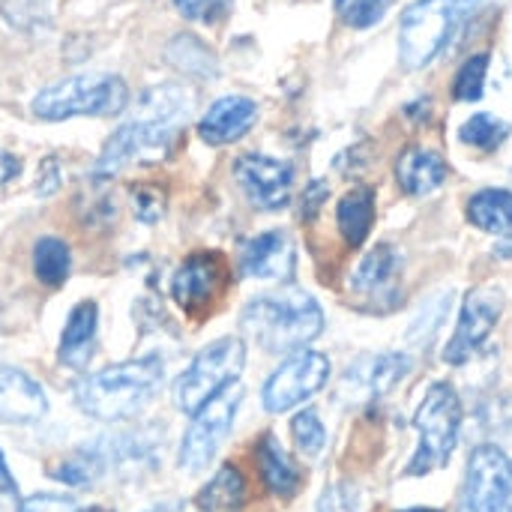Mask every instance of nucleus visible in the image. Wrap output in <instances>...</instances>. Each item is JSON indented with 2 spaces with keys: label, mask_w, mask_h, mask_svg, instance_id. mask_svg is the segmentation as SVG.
<instances>
[{
  "label": "nucleus",
  "mask_w": 512,
  "mask_h": 512,
  "mask_svg": "<svg viewBox=\"0 0 512 512\" xmlns=\"http://www.w3.org/2000/svg\"><path fill=\"white\" fill-rule=\"evenodd\" d=\"M129 114L120 129L105 141L96 159V177H111L132 162L153 159L168 150L183 123L195 108V93L180 81H165L147 87L135 105H126Z\"/></svg>",
  "instance_id": "obj_1"
},
{
  "label": "nucleus",
  "mask_w": 512,
  "mask_h": 512,
  "mask_svg": "<svg viewBox=\"0 0 512 512\" xmlns=\"http://www.w3.org/2000/svg\"><path fill=\"white\" fill-rule=\"evenodd\" d=\"M165 384V366L156 354L135 357L87 375L75 384L72 399L81 414L99 423H120L141 414Z\"/></svg>",
  "instance_id": "obj_2"
},
{
  "label": "nucleus",
  "mask_w": 512,
  "mask_h": 512,
  "mask_svg": "<svg viewBox=\"0 0 512 512\" xmlns=\"http://www.w3.org/2000/svg\"><path fill=\"white\" fill-rule=\"evenodd\" d=\"M240 330L270 354H294L321 336L324 312L309 291L279 288L243 309Z\"/></svg>",
  "instance_id": "obj_3"
},
{
  "label": "nucleus",
  "mask_w": 512,
  "mask_h": 512,
  "mask_svg": "<svg viewBox=\"0 0 512 512\" xmlns=\"http://www.w3.org/2000/svg\"><path fill=\"white\" fill-rule=\"evenodd\" d=\"M129 87L114 72H81L42 87L33 99V114L48 123L69 117H114L126 111Z\"/></svg>",
  "instance_id": "obj_4"
},
{
  "label": "nucleus",
  "mask_w": 512,
  "mask_h": 512,
  "mask_svg": "<svg viewBox=\"0 0 512 512\" xmlns=\"http://www.w3.org/2000/svg\"><path fill=\"white\" fill-rule=\"evenodd\" d=\"M462 417H465V411H462L459 393L447 381H435L426 390V396L414 414L417 450L405 468L408 477H426L450 462V456L459 444Z\"/></svg>",
  "instance_id": "obj_5"
},
{
  "label": "nucleus",
  "mask_w": 512,
  "mask_h": 512,
  "mask_svg": "<svg viewBox=\"0 0 512 512\" xmlns=\"http://www.w3.org/2000/svg\"><path fill=\"white\" fill-rule=\"evenodd\" d=\"M480 0H417L399 18V60L405 69L429 66Z\"/></svg>",
  "instance_id": "obj_6"
},
{
  "label": "nucleus",
  "mask_w": 512,
  "mask_h": 512,
  "mask_svg": "<svg viewBox=\"0 0 512 512\" xmlns=\"http://www.w3.org/2000/svg\"><path fill=\"white\" fill-rule=\"evenodd\" d=\"M246 366V345L240 336H222L201 348L174 384V402L183 414H195L228 384L240 381Z\"/></svg>",
  "instance_id": "obj_7"
},
{
  "label": "nucleus",
  "mask_w": 512,
  "mask_h": 512,
  "mask_svg": "<svg viewBox=\"0 0 512 512\" xmlns=\"http://www.w3.org/2000/svg\"><path fill=\"white\" fill-rule=\"evenodd\" d=\"M240 405H243V384L234 381L222 393H216L204 408H198L192 414V423L180 441V456H177L180 471L198 474L213 462L216 450L222 447V441L228 438V432L234 426Z\"/></svg>",
  "instance_id": "obj_8"
},
{
  "label": "nucleus",
  "mask_w": 512,
  "mask_h": 512,
  "mask_svg": "<svg viewBox=\"0 0 512 512\" xmlns=\"http://www.w3.org/2000/svg\"><path fill=\"white\" fill-rule=\"evenodd\" d=\"M512 492V459L495 444H480L465 468L456 512H504Z\"/></svg>",
  "instance_id": "obj_9"
},
{
  "label": "nucleus",
  "mask_w": 512,
  "mask_h": 512,
  "mask_svg": "<svg viewBox=\"0 0 512 512\" xmlns=\"http://www.w3.org/2000/svg\"><path fill=\"white\" fill-rule=\"evenodd\" d=\"M330 378V360L321 351H294L267 381L261 390V405L270 414H285L300 402L312 399L324 390Z\"/></svg>",
  "instance_id": "obj_10"
},
{
  "label": "nucleus",
  "mask_w": 512,
  "mask_h": 512,
  "mask_svg": "<svg viewBox=\"0 0 512 512\" xmlns=\"http://www.w3.org/2000/svg\"><path fill=\"white\" fill-rule=\"evenodd\" d=\"M501 312H504V294H501V288L483 285V288L468 291V297L462 303V315H459L456 333H453V339L444 348V360L450 366L468 363L486 345V339L492 336V330L498 327Z\"/></svg>",
  "instance_id": "obj_11"
},
{
  "label": "nucleus",
  "mask_w": 512,
  "mask_h": 512,
  "mask_svg": "<svg viewBox=\"0 0 512 512\" xmlns=\"http://www.w3.org/2000/svg\"><path fill=\"white\" fill-rule=\"evenodd\" d=\"M234 180L246 201L261 210H279L291 201L294 165L264 153H243L234 162Z\"/></svg>",
  "instance_id": "obj_12"
},
{
  "label": "nucleus",
  "mask_w": 512,
  "mask_h": 512,
  "mask_svg": "<svg viewBox=\"0 0 512 512\" xmlns=\"http://www.w3.org/2000/svg\"><path fill=\"white\" fill-rule=\"evenodd\" d=\"M225 282H228V273H225L222 255L219 252H195L177 267V273L171 279V297L189 318L204 315L222 294Z\"/></svg>",
  "instance_id": "obj_13"
},
{
  "label": "nucleus",
  "mask_w": 512,
  "mask_h": 512,
  "mask_svg": "<svg viewBox=\"0 0 512 512\" xmlns=\"http://www.w3.org/2000/svg\"><path fill=\"white\" fill-rule=\"evenodd\" d=\"M351 291L366 300L369 309H393L402 303V252L390 243H378L357 264Z\"/></svg>",
  "instance_id": "obj_14"
},
{
  "label": "nucleus",
  "mask_w": 512,
  "mask_h": 512,
  "mask_svg": "<svg viewBox=\"0 0 512 512\" xmlns=\"http://www.w3.org/2000/svg\"><path fill=\"white\" fill-rule=\"evenodd\" d=\"M411 372L408 354H369L360 357L339 384V399L348 405H369L381 396H387L405 375Z\"/></svg>",
  "instance_id": "obj_15"
},
{
  "label": "nucleus",
  "mask_w": 512,
  "mask_h": 512,
  "mask_svg": "<svg viewBox=\"0 0 512 512\" xmlns=\"http://www.w3.org/2000/svg\"><path fill=\"white\" fill-rule=\"evenodd\" d=\"M237 267L246 279L285 282L294 273V243L285 231H264L237 249Z\"/></svg>",
  "instance_id": "obj_16"
},
{
  "label": "nucleus",
  "mask_w": 512,
  "mask_h": 512,
  "mask_svg": "<svg viewBox=\"0 0 512 512\" xmlns=\"http://www.w3.org/2000/svg\"><path fill=\"white\" fill-rule=\"evenodd\" d=\"M258 120V102L249 96H222L216 99L204 117L198 120V135L201 141L213 147H225L240 141Z\"/></svg>",
  "instance_id": "obj_17"
},
{
  "label": "nucleus",
  "mask_w": 512,
  "mask_h": 512,
  "mask_svg": "<svg viewBox=\"0 0 512 512\" xmlns=\"http://www.w3.org/2000/svg\"><path fill=\"white\" fill-rule=\"evenodd\" d=\"M45 414H48V396L36 384V378H30L21 369L0 366V420L27 426V423H39Z\"/></svg>",
  "instance_id": "obj_18"
},
{
  "label": "nucleus",
  "mask_w": 512,
  "mask_h": 512,
  "mask_svg": "<svg viewBox=\"0 0 512 512\" xmlns=\"http://www.w3.org/2000/svg\"><path fill=\"white\" fill-rule=\"evenodd\" d=\"M96 330H99V306L90 300L78 303L66 321V330L57 348V360L63 369L84 372L90 366L93 351H96Z\"/></svg>",
  "instance_id": "obj_19"
},
{
  "label": "nucleus",
  "mask_w": 512,
  "mask_h": 512,
  "mask_svg": "<svg viewBox=\"0 0 512 512\" xmlns=\"http://www.w3.org/2000/svg\"><path fill=\"white\" fill-rule=\"evenodd\" d=\"M396 180L408 195H432L447 180V162L429 147H405L396 159Z\"/></svg>",
  "instance_id": "obj_20"
},
{
  "label": "nucleus",
  "mask_w": 512,
  "mask_h": 512,
  "mask_svg": "<svg viewBox=\"0 0 512 512\" xmlns=\"http://www.w3.org/2000/svg\"><path fill=\"white\" fill-rule=\"evenodd\" d=\"M258 471H261V480L264 486L276 495V498H294L297 489H300V468L294 465V459L282 450V444L276 441V435H264L258 441Z\"/></svg>",
  "instance_id": "obj_21"
},
{
  "label": "nucleus",
  "mask_w": 512,
  "mask_h": 512,
  "mask_svg": "<svg viewBox=\"0 0 512 512\" xmlns=\"http://www.w3.org/2000/svg\"><path fill=\"white\" fill-rule=\"evenodd\" d=\"M336 222H339V234L348 246H363V240L369 237L372 222H375V189L357 186V189L345 192L336 207Z\"/></svg>",
  "instance_id": "obj_22"
},
{
  "label": "nucleus",
  "mask_w": 512,
  "mask_h": 512,
  "mask_svg": "<svg viewBox=\"0 0 512 512\" xmlns=\"http://www.w3.org/2000/svg\"><path fill=\"white\" fill-rule=\"evenodd\" d=\"M243 504H246V480L234 465H222L216 477L195 498V507L201 512H240Z\"/></svg>",
  "instance_id": "obj_23"
},
{
  "label": "nucleus",
  "mask_w": 512,
  "mask_h": 512,
  "mask_svg": "<svg viewBox=\"0 0 512 512\" xmlns=\"http://www.w3.org/2000/svg\"><path fill=\"white\" fill-rule=\"evenodd\" d=\"M468 222L486 234L512 231V192L510 189H483L468 201Z\"/></svg>",
  "instance_id": "obj_24"
},
{
  "label": "nucleus",
  "mask_w": 512,
  "mask_h": 512,
  "mask_svg": "<svg viewBox=\"0 0 512 512\" xmlns=\"http://www.w3.org/2000/svg\"><path fill=\"white\" fill-rule=\"evenodd\" d=\"M105 474H108V468H105V459L96 450V444H87V447L75 450L72 456L60 459L51 468V477L66 483V486H72V489H87V486L99 483Z\"/></svg>",
  "instance_id": "obj_25"
},
{
  "label": "nucleus",
  "mask_w": 512,
  "mask_h": 512,
  "mask_svg": "<svg viewBox=\"0 0 512 512\" xmlns=\"http://www.w3.org/2000/svg\"><path fill=\"white\" fill-rule=\"evenodd\" d=\"M33 270L45 288H60L72 273V252L60 237H39L33 246Z\"/></svg>",
  "instance_id": "obj_26"
},
{
  "label": "nucleus",
  "mask_w": 512,
  "mask_h": 512,
  "mask_svg": "<svg viewBox=\"0 0 512 512\" xmlns=\"http://www.w3.org/2000/svg\"><path fill=\"white\" fill-rule=\"evenodd\" d=\"M165 60L174 69H180L186 75H195V78H213L219 72L216 57L210 54V48L201 39L189 36V33H180V36L171 39V45L165 48Z\"/></svg>",
  "instance_id": "obj_27"
},
{
  "label": "nucleus",
  "mask_w": 512,
  "mask_h": 512,
  "mask_svg": "<svg viewBox=\"0 0 512 512\" xmlns=\"http://www.w3.org/2000/svg\"><path fill=\"white\" fill-rule=\"evenodd\" d=\"M450 303H453V294H450V291H441V294H435V297H429V300L423 303V309L414 315V321H411V327H408V333H405L411 348L426 351V348L438 339V333H441V327H444V321H447Z\"/></svg>",
  "instance_id": "obj_28"
},
{
  "label": "nucleus",
  "mask_w": 512,
  "mask_h": 512,
  "mask_svg": "<svg viewBox=\"0 0 512 512\" xmlns=\"http://www.w3.org/2000/svg\"><path fill=\"white\" fill-rule=\"evenodd\" d=\"M459 138H462V144H468L474 150L492 153L510 138V123L501 120L498 114H474L462 123Z\"/></svg>",
  "instance_id": "obj_29"
},
{
  "label": "nucleus",
  "mask_w": 512,
  "mask_h": 512,
  "mask_svg": "<svg viewBox=\"0 0 512 512\" xmlns=\"http://www.w3.org/2000/svg\"><path fill=\"white\" fill-rule=\"evenodd\" d=\"M57 0H3L0 12L15 30H39L54 18Z\"/></svg>",
  "instance_id": "obj_30"
},
{
  "label": "nucleus",
  "mask_w": 512,
  "mask_h": 512,
  "mask_svg": "<svg viewBox=\"0 0 512 512\" xmlns=\"http://www.w3.org/2000/svg\"><path fill=\"white\" fill-rule=\"evenodd\" d=\"M291 435H294V444L297 450L306 456V459H318L327 447V429L318 417V411L306 408L300 411L294 420H291Z\"/></svg>",
  "instance_id": "obj_31"
},
{
  "label": "nucleus",
  "mask_w": 512,
  "mask_h": 512,
  "mask_svg": "<svg viewBox=\"0 0 512 512\" xmlns=\"http://www.w3.org/2000/svg\"><path fill=\"white\" fill-rule=\"evenodd\" d=\"M486 75H489V54H474L468 57L453 81V96L459 102H477L486 93Z\"/></svg>",
  "instance_id": "obj_32"
},
{
  "label": "nucleus",
  "mask_w": 512,
  "mask_h": 512,
  "mask_svg": "<svg viewBox=\"0 0 512 512\" xmlns=\"http://www.w3.org/2000/svg\"><path fill=\"white\" fill-rule=\"evenodd\" d=\"M393 0H336V15L354 27V30H366L375 27L387 12H390Z\"/></svg>",
  "instance_id": "obj_33"
},
{
  "label": "nucleus",
  "mask_w": 512,
  "mask_h": 512,
  "mask_svg": "<svg viewBox=\"0 0 512 512\" xmlns=\"http://www.w3.org/2000/svg\"><path fill=\"white\" fill-rule=\"evenodd\" d=\"M171 3L183 18L195 24H222L234 9V0H171Z\"/></svg>",
  "instance_id": "obj_34"
},
{
  "label": "nucleus",
  "mask_w": 512,
  "mask_h": 512,
  "mask_svg": "<svg viewBox=\"0 0 512 512\" xmlns=\"http://www.w3.org/2000/svg\"><path fill=\"white\" fill-rule=\"evenodd\" d=\"M318 512H363V495L354 483L342 480L321 492Z\"/></svg>",
  "instance_id": "obj_35"
},
{
  "label": "nucleus",
  "mask_w": 512,
  "mask_h": 512,
  "mask_svg": "<svg viewBox=\"0 0 512 512\" xmlns=\"http://www.w3.org/2000/svg\"><path fill=\"white\" fill-rule=\"evenodd\" d=\"M132 207L141 222H156L165 210V198L156 189H135L132 192Z\"/></svg>",
  "instance_id": "obj_36"
},
{
  "label": "nucleus",
  "mask_w": 512,
  "mask_h": 512,
  "mask_svg": "<svg viewBox=\"0 0 512 512\" xmlns=\"http://www.w3.org/2000/svg\"><path fill=\"white\" fill-rule=\"evenodd\" d=\"M75 501L69 495H30L18 504V512H72Z\"/></svg>",
  "instance_id": "obj_37"
},
{
  "label": "nucleus",
  "mask_w": 512,
  "mask_h": 512,
  "mask_svg": "<svg viewBox=\"0 0 512 512\" xmlns=\"http://www.w3.org/2000/svg\"><path fill=\"white\" fill-rule=\"evenodd\" d=\"M324 201H327V183L315 180V183L306 189V195H303V213H306V219H312Z\"/></svg>",
  "instance_id": "obj_38"
},
{
  "label": "nucleus",
  "mask_w": 512,
  "mask_h": 512,
  "mask_svg": "<svg viewBox=\"0 0 512 512\" xmlns=\"http://www.w3.org/2000/svg\"><path fill=\"white\" fill-rule=\"evenodd\" d=\"M18 171H21L18 156H12L9 150H3V147H0V186H6L12 177H18Z\"/></svg>",
  "instance_id": "obj_39"
},
{
  "label": "nucleus",
  "mask_w": 512,
  "mask_h": 512,
  "mask_svg": "<svg viewBox=\"0 0 512 512\" xmlns=\"http://www.w3.org/2000/svg\"><path fill=\"white\" fill-rule=\"evenodd\" d=\"M0 495H6V498H18V483H15V477L9 474V468H6L3 450H0Z\"/></svg>",
  "instance_id": "obj_40"
},
{
  "label": "nucleus",
  "mask_w": 512,
  "mask_h": 512,
  "mask_svg": "<svg viewBox=\"0 0 512 512\" xmlns=\"http://www.w3.org/2000/svg\"><path fill=\"white\" fill-rule=\"evenodd\" d=\"M498 255L512 258V231H507V237H504V240H498Z\"/></svg>",
  "instance_id": "obj_41"
},
{
  "label": "nucleus",
  "mask_w": 512,
  "mask_h": 512,
  "mask_svg": "<svg viewBox=\"0 0 512 512\" xmlns=\"http://www.w3.org/2000/svg\"><path fill=\"white\" fill-rule=\"evenodd\" d=\"M144 512H186V507H183L180 501H171V504H159V507H153V510H144Z\"/></svg>",
  "instance_id": "obj_42"
},
{
  "label": "nucleus",
  "mask_w": 512,
  "mask_h": 512,
  "mask_svg": "<svg viewBox=\"0 0 512 512\" xmlns=\"http://www.w3.org/2000/svg\"><path fill=\"white\" fill-rule=\"evenodd\" d=\"M72 512H111V510H105V507H75Z\"/></svg>",
  "instance_id": "obj_43"
},
{
  "label": "nucleus",
  "mask_w": 512,
  "mask_h": 512,
  "mask_svg": "<svg viewBox=\"0 0 512 512\" xmlns=\"http://www.w3.org/2000/svg\"><path fill=\"white\" fill-rule=\"evenodd\" d=\"M402 512H441V510H429V507H414V510H402Z\"/></svg>",
  "instance_id": "obj_44"
},
{
  "label": "nucleus",
  "mask_w": 512,
  "mask_h": 512,
  "mask_svg": "<svg viewBox=\"0 0 512 512\" xmlns=\"http://www.w3.org/2000/svg\"><path fill=\"white\" fill-rule=\"evenodd\" d=\"M504 512H512V492H510V498H507V507H504Z\"/></svg>",
  "instance_id": "obj_45"
},
{
  "label": "nucleus",
  "mask_w": 512,
  "mask_h": 512,
  "mask_svg": "<svg viewBox=\"0 0 512 512\" xmlns=\"http://www.w3.org/2000/svg\"><path fill=\"white\" fill-rule=\"evenodd\" d=\"M510 180H512V174H510Z\"/></svg>",
  "instance_id": "obj_46"
}]
</instances>
